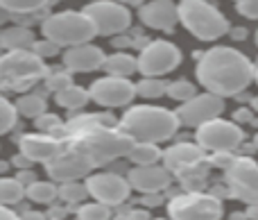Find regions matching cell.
<instances>
[{
    "mask_svg": "<svg viewBox=\"0 0 258 220\" xmlns=\"http://www.w3.org/2000/svg\"><path fill=\"white\" fill-rule=\"evenodd\" d=\"M45 73H48V68L34 50H12L0 59L3 82L14 89H25L34 80L43 77Z\"/></svg>",
    "mask_w": 258,
    "mask_h": 220,
    "instance_id": "8992f818",
    "label": "cell"
},
{
    "mask_svg": "<svg viewBox=\"0 0 258 220\" xmlns=\"http://www.w3.org/2000/svg\"><path fill=\"white\" fill-rule=\"evenodd\" d=\"M89 3H98V0H89Z\"/></svg>",
    "mask_w": 258,
    "mask_h": 220,
    "instance_id": "681fc988",
    "label": "cell"
},
{
    "mask_svg": "<svg viewBox=\"0 0 258 220\" xmlns=\"http://www.w3.org/2000/svg\"><path fill=\"white\" fill-rule=\"evenodd\" d=\"M138 16L152 30L172 32L179 23V5H174L172 0H150L141 7Z\"/></svg>",
    "mask_w": 258,
    "mask_h": 220,
    "instance_id": "e0dca14e",
    "label": "cell"
},
{
    "mask_svg": "<svg viewBox=\"0 0 258 220\" xmlns=\"http://www.w3.org/2000/svg\"><path fill=\"white\" fill-rule=\"evenodd\" d=\"M0 43H3V48L7 52H12V50H32L36 41L34 34L30 30H25V27H7L3 32V36H0Z\"/></svg>",
    "mask_w": 258,
    "mask_h": 220,
    "instance_id": "7402d4cb",
    "label": "cell"
},
{
    "mask_svg": "<svg viewBox=\"0 0 258 220\" xmlns=\"http://www.w3.org/2000/svg\"><path fill=\"white\" fill-rule=\"evenodd\" d=\"M224 112V100L215 93H200L192 100L181 104L177 112L181 125L188 127H202L211 121H218L220 114Z\"/></svg>",
    "mask_w": 258,
    "mask_h": 220,
    "instance_id": "7c38bea8",
    "label": "cell"
},
{
    "mask_svg": "<svg viewBox=\"0 0 258 220\" xmlns=\"http://www.w3.org/2000/svg\"><path fill=\"white\" fill-rule=\"evenodd\" d=\"M27 195V189H23V184L16 177H3L0 182V200H3V207H12V204L21 202Z\"/></svg>",
    "mask_w": 258,
    "mask_h": 220,
    "instance_id": "d4e9b609",
    "label": "cell"
},
{
    "mask_svg": "<svg viewBox=\"0 0 258 220\" xmlns=\"http://www.w3.org/2000/svg\"><path fill=\"white\" fill-rule=\"evenodd\" d=\"M45 100L41 98V95H36V93H25V95H21V98L16 100V109H18V114H23V116H27V118H41L45 114Z\"/></svg>",
    "mask_w": 258,
    "mask_h": 220,
    "instance_id": "484cf974",
    "label": "cell"
},
{
    "mask_svg": "<svg viewBox=\"0 0 258 220\" xmlns=\"http://www.w3.org/2000/svg\"><path fill=\"white\" fill-rule=\"evenodd\" d=\"M91 168H95V166L86 154H82L75 148H68L57 159H52L48 163V175L54 182L66 184V182H80L82 177L91 175Z\"/></svg>",
    "mask_w": 258,
    "mask_h": 220,
    "instance_id": "5bb4252c",
    "label": "cell"
},
{
    "mask_svg": "<svg viewBox=\"0 0 258 220\" xmlns=\"http://www.w3.org/2000/svg\"><path fill=\"white\" fill-rule=\"evenodd\" d=\"M80 220H111V209L104 202H86L77 211Z\"/></svg>",
    "mask_w": 258,
    "mask_h": 220,
    "instance_id": "f1b7e54d",
    "label": "cell"
},
{
    "mask_svg": "<svg viewBox=\"0 0 258 220\" xmlns=\"http://www.w3.org/2000/svg\"><path fill=\"white\" fill-rule=\"evenodd\" d=\"M48 3H52V0H0L3 9H7V12H14V14L36 12V9L45 7Z\"/></svg>",
    "mask_w": 258,
    "mask_h": 220,
    "instance_id": "4dcf8cb0",
    "label": "cell"
},
{
    "mask_svg": "<svg viewBox=\"0 0 258 220\" xmlns=\"http://www.w3.org/2000/svg\"><path fill=\"white\" fill-rule=\"evenodd\" d=\"M134 143H136V141H134L132 136H127L125 132H111V130H107V127L89 125L82 130V134L77 136L71 148L86 154V157L93 161V166H102V163L122 157V154L127 157Z\"/></svg>",
    "mask_w": 258,
    "mask_h": 220,
    "instance_id": "3957f363",
    "label": "cell"
},
{
    "mask_svg": "<svg viewBox=\"0 0 258 220\" xmlns=\"http://www.w3.org/2000/svg\"><path fill=\"white\" fill-rule=\"evenodd\" d=\"M181 64V52L170 41H152L138 54V73L143 77H159Z\"/></svg>",
    "mask_w": 258,
    "mask_h": 220,
    "instance_id": "ba28073f",
    "label": "cell"
},
{
    "mask_svg": "<svg viewBox=\"0 0 258 220\" xmlns=\"http://www.w3.org/2000/svg\"><path fill=\"white\" fill-rule=\"evenodd\" d=\"M16 180H18V182H21V184H23V186H32V184H34V182H39V180H36V177H34V175H32V173H30V171H18Z\"/></svg>",
    "mask_w": 258,
    "mask_h": 220,
    "instance_id": "ab89813d",
    "label": "cell"
},
{
    "mask_svg": "<svg viewBox=\"0 0 258 220\" xmlns=\"http://www.w3.org/2000/svg\"><path fill=\"white\" fill-rule=\"evenodd\" d=\"M132 189L147 193H161L172 184V171L165 166H134L127 175Z\"/></svg>",
    "mask_w": 258,
    "mask_h": 220,
    "instance_id": "2e32d148",
    "label": "cell"
},
{
    "mask_svg": "<svg viewBox=\"0 0 258 220\" xmlns=\"http://www.w3.org/2000/svg\"><path fill=\"white\" fill-rule=\"evenodd\" d=\"M116 3H122V5H141L145 0H116Z\"/></svg>",
    "mask_w": 258,
    "mask_h": 220,
    "instance_id": "7bdbcfd3",
    "label": "cell"
},
{
    "mask_svg": "<svg viewBox=\"0 0 258 220\" xmlns=\"http://www.w3.org/2000/svg\"><path fill=\"white\" fill-rule=\"evenodd\" d=\"M136 84H132L125 77H100L91 86V100L100 107H125L134 100Z\"/></svg>",
    "mask_w": 258,
    "mask_h": 220,
    "instance_id": "4fadbf2b",
    "label": "cell"
},
{
    "mask_svg": "<svg viewBox=\"0 0 258 220\" xmlns=\"http://www.w3.org/2000/svg\"><path fill=\"white\" fill-rule=\"evenodd\" d=\"M161 202H163V200H161V193H147V195H143V204H145V207H159Z\"/></svg>",
    "mask_w": 258,
    "mask_h": 220,
    "instance_id": "60d3db41",
    "label": "cell"
},
{
    "mask_svg": "<svg viewBox=\"0 0 258 220\" xmlns=\"http://www.w3.org/2000/svg\"><path fill=\"white\" fill-rule=\"evenodd\" d=\"M45 86H48L50 91H54V93H61V91L73 86V77H71V73H52V75H48V80H45Z\"/></svg>",
    "mask_w": 258,
    "mask_h": 220,
    "instance_id": "836d02e7",
    "label": "cell"
},
{
    "mask_svg": "<svg viewBox=\"0 0 258 220\" xmlns=\"http://www.w3.org/2000/svg\"><path fill=\"white\" fill-rule=\"evenodd\" d=\"M86 195H91L86 182L84 184H80V182H66V184H61V189H59V198H63L66 202H82Z\"/></svg>",
    "mask_w": 258,
    "mask_h": 220,
    "instance_id": "1f68e13d",
    "label": "cell"
},
{
    "mask_svg": "<svg viewBox=\"0 0 258 220\" xmlns=\"http://www.w3.org/2000/svg\"><path fill=\"white\" fill-rule=\"evenodd\" d=\"M231 36L233 39H236V36L240 39V36H245V30H231Z\"/></svg>",
    "mask_w": 258,
    "mask_h": 220,
    "instance_id": "f6af8a7d",
    "label": "cell"
},
{
    "mask_svg": "<svg viewBox=\"0 0 258 220\" xmlns=\"http://www.w3.org/2000/svg\"><path fill=\"white\" fill-rule=\"evenodd\" d=\"M12 163L18 168V171H27V168H30L34 161H32L30 157H25V154L21 152V154H14V157H12Z\"/></svg>",
    "mask_w": 258,
    "mask_h": 220,
    "instance_id": "f35d334b",
    "label": "cell"
},
{
    "mask_svg": "<svg viewBox=\"0 0 258 220\" xmlns=\"http://www.w3.org/2000/svg\"><path fill=\"white\" fill-rule=\"evenodd\" d=\"M227 186L229 193L240 202L258 204V163L247 157L236 159V163L227 171Z\"/></svg>",
    "mask_w": 258,
    "mask_h": 220,
    "instance_id": "8fae6325",
    "label": "cell"
},
{
    "mask_svg": "<svg viewBox=\"0 0 258 220\" xmlns=\"http://www.w3.org/2000/svg\"><path fill=\"white\" fill-rule=\"evenodd\" d=\"M179 116L170 109L152 107V104H138L125 112L120 127L127 136L143 143H161L174 136L179 127Z\"/></svg>",
    "mask_w": 258,
    "mask_h": 220,
    "instance_id": "7a4b0ae2",
    "label": "cell"
},
{
    "mask_svg": "<svg viewBox=\"0 0 258 220\" xmlns=\"http://www.w3.org/2000/svg\"><path fill=\"white\" fill-rule=\"evenodd\" d=\"M0 220H21V218H18L9 207H3V211H0Z\"/></svg>",
    "mask_w": 258,
    "mask_h": 220,
    "instance_id": "b9f144b4",
    "label": "cell"
},
{
    "mask_svg": "<svg viewBox=\"0 0 258 220\" xmlns=\"http://www.w3.org/2000/svg\"><path fill=\"white\" fill-rule=\"evenodd\" d=\"M179 21L200 41H215L227 32H231L224 14L218 12L206 0H181L179 3Z\"/></svg>",
    "mask_w": 258,
    "mask_h": 220,
    "instance_id": "5b68a950",
    "label": "cell"
},
{
    "mask_svg": "<svg viewBox=\"0 0 258 220\" xmlns=\"http://www.w3.org/2000/svg\"><path fill=\"white\" fill-rule=\"evenodd\" d=\"M256 82H258V71H256Z\"/></svg>",
    "mask_w": 258,
    "mask_h": 220,
    "instance_id": "f907efd6",
    "label": "cell"
},
{
    "mask_svg": "<svg viewBox=\"0 0 258 220\" xmlns=\"http://www.w3.org/2000/svg\"><path fill=\"white\" fill-rule=\"evenodd\" d=\"M251 107H254V109H256V112H258V95H256V98H254V100H251Z\"/></svg>",
    "mask_w": 258,
    "mask_h": 220,
    "instance_id": "bcb514c9",
    "label": "cell"
},
{
    "mask_svg": "<svg viewBox=\"0 0 258 220\" xmlns=\"http://www.w3.org/2000/svg\"><path fill=\"white\" fill-rule=\"evenodd\" d=\"M168 95L172 100H177V102H188V100H192L195 95H200L197 93V89H195V84H190L188 80H174V82H170V86H168Z\"/></svg>",
    "mask_w": 258,
    "mask_h": 220,
    "instance_id": "f546056e",
    "label": "cell"
},
{
    "mask_svg": "<svg viewBox=\"0 0 258 220\" xmlns=\"http://www.w3.org/2000/svg\"><path fill=\"white\" fill-rule=\"evenodd\" d=\"M254 143H256V148H258V134H256V139H254Z\"/></svg>",
    "mask_w": 258,
    "mask_h": 220,
    "instance_id": "7dc6e473",
    "label": "cell"
},
{
    "mask_svg": "<svg viewBox=\"0 0 258 220\" xmlns=\"http://www.w3.org/2000/svg\"><path fill=\"white\" fill-rule=\"evenodd\" d=\"M197 80L209 93L220 98L245 91L254 80V66L233 48H211L197 62Z\"/></svg>",
    "mask_w": 258,
    "mask_h": 220,
    "instance_id": "6da1fadb",
    "label": "cell"
},
{
    "mask_svg": "<svg viewBox=\"0 0 258 220\" xmlns=\"http://www.w3.org/2000/svg\"><path fill=\"white\" fill-rule=\"evenodd\" d=\"M57 195H59V189L54 184H50V182H34L32 186H27V198L32 202L50 204Z\"/></svg>",
    "mask_w": 258,
    "mask_h": 220,
    "instance_id": "83f0119b",
    "label": "cell"
},
{
    "mask_svg": "<svg viewBox=\"0 0 258 220\" xmlns=\"http://www.w3.org/2000/svg\"><path fill=\"white\" fill-rule=\"evenodd\" d=\"M104 71L111 77H125V80H129V75H134L138 71V57H132L129 52H113L104 62Z\"/></svg>",
    "mask_w": 258,
    "mask_h": 220,
    "instance_id": "44dd1931",
    "label": "cell"
},
{
    "mask_svg": "<svg viewBox=\"0 0 258 220\" xmlns=\"http://www.w3.org/2000/svg\"><path fill=\"white\" fill-rule=\"evenodd\" d=\"M16 121H18L16 104L9 102L7 98H3V102H0V132H3V134H7V132L16 125Z\"/></svg>",
    "mask_w": 258,
    "mask_h": 220,
    "instance_id": "d6a6232c",
    "label": "cell"
},
{
    "mask_svg": "<svg viewBox=\"0 0 258 220\" xmlns=\"http://www.w3.org/2000/svg\"><path fill=\"white\" fill-rule=\"evenodd\" d=\"M204 159V148L200 143H174L163 152V163L172 173H183L192 166H200Z\"/></svg>",
    "mask_w": 258,
    "mask_h": 220,
    "instance_id": "ffe728a7",
    "label": "cell"
},
{
    "mask_svg": "<svg viewBox=\"0 0 258 220\" xmlns=\"http://www.w3.org/2000/svg\"><path fill=\"white\" fill-rule=\"evenodd\" d=\"M211 163L218 168H231L233 163H236V159H233L231 152H213V157H211Z\"/></svg>",
    "mask_w": 258,
    "mask_h": 220,
    "instance_id": "d590c367",
    "label": "cell"
},
{
    "mask_svg": "<svg viewBox=\"0 0 258 220\" xmlns=\"http://www.w3.org/2000/svg\"><path fill=\"white\" fill-rule=\"evenodd\" d=\"M238 14L245 18H258V0H247L238 5Z\"/></svg>",
    "mask_w": 258,
    "mask_h": 220,
    "instance_id": "8d00e7d4",
    "label": "cell"
},
{
    "mask_svg": "<svg viewBox=\"0 0 258 220\" xmlns=\"http://www.w3.org/2000/svg\"><path fill=\"white\" fill-rule=\"evenodd\" d=\"M25 220H43V216H41V213H27Z\"/></svg>",
    "mask_w": 258,
    "mask_h": 220,
    "instance_id": "ee69618b",
    "label": "cell"
},
{
    "mask_svg": "<svg viewBox=\"0 0 258 220\" xmlns=\"http://www.w3.org/2000/svg\"><path fill=\"white\" fill-rule=\"evenodd\" d=\"M45 39L54 41L59 48H75L82 43H91V39L98 36L93 21L84 12H59L52 14L41 25Z\"/></svg>",
    "mask_w": 258,
    "mask_h": 220,
    "instance_id": "277c9868",
    "label": "cell"
},
{
    "mask_svg": "<svg viewBox=\"0 0 258 220\" xmlns=\"http://www.w3.org/2000/svg\"><path fill=\"white\" fill-rule=\"evenodd\" d=\"M84 14L93 21L98 34L111 36L120 34L132 25V14L122 3H111V0H98V3H89L84 7Z\"/></svg>",
    "mask_w": 258,
    "mask_h": 220,
    "instance_id": "9c48e42d",
    "label": "cell"
},
{
    "mask_svg": "<svg viewBox=\"0 0 258 220\" xmlns=\"http://www.w3.org/2000/svg\"><path fill=\"white\" fill-rule=\"evenodd\" d=\"M168 82L161 80V77H143L136 84V93L143 98H161V95H168Z\"/></svg>",
    "mask_w": 258,
    "mask_h": 220,
    "instance_id": "4316f807",
    "label": "cell"
},
{
    "mask_svg": "<svg viewBox=\"0 0 258 220\" xmlns=\"http://www.w3.org/2000/svg\"><path fill=\"white\" fill-rule=\"evenodd\" d=\"M127 159L136 166H156L159 159H163V150L156 143H143V141H136L129 150Z\"/></svg>",
    "mask_w": 258,
    "mask_h": 220,
    "instance_id": "603a6c76",
    "label": "cell"
},
{
    "mask_svg": "<svg viewBox=\"0 0 258 220\" xmlns=\"http://www.w3.org/2000/svg\"><path fill=\"white\" fill-rule=\"evenodd\" d=\"M168 213L172 220H220L222 202L206 193H183L170 200Z\"/></svg>",
    "mask_w": 258,
    "mask_h": 220,
    "instance_id": "52a82bcc",
    "label": "cell"
},
{
    "mask_svg": "<svg viewBox=\"0 0 258 220\" xmlns=\"http://www.w3.org/2000/svg\"><path fill=\"white\" fill-rule=\"evenodd\" d=\"M236 3H238V5H240V3H247V0H236Z\"/></svg>",
    "mask_w": 258,
    "mask_h": 220,
    "instance_id": "c3c4849f",
    "label": "cell"
},
{
    "mask_svg": "<svg viewBox=\"0 0 258 220\" xmlns=\"http://www.w3.org/2000/svg\"><path fill=\"white\" fill-rule=\"evenodd\" d=\"M54 100H57L59 107L73 109V112H75V109L86 107V102L91 100V91H86V89H82V86L73 84L71 89H66V91H61V93L54 95Z\"/></svg>",
    "mask_w": 258,
    "mask_h": 220,
    "instance_id": "cb8c5ba5",
    "label": "cell"
},
{
    "mask_svg": "<svg viewBox=\"0 0 258 220\" xmlns=\"http://www.w3.org/2000/svg\"><path fill=\"white\" fill-rule=\"evenodd\" d=\"M195 136H197V143L204 150H211V152H231V150L238 148V145L242 143V139H245L242 130L236 123L222 121V118L197 127Z\"/></svg>",
    "mask_w": 258,
    "mask_h": 220,
    "instance_id": "30bf717a",
    "label": "cell"
},
{
    "mask_svg": "<svg viewBox=\"0 0 258 220\" xmlns=\"http://www.w3.org/2000/svg\"><path fill=\"white\" fill-rule=\"evenodd\" d=\"M86 186H89V193L93 195L98 202H104V204H109V207L125 202V200L129 198V191H132L129 180L116 175V173H98V175H89Z\"/></svg>",
    "mask_w": 258,
    "mask_h": 220,
    "instance_id": "9a60e30c",
    "label": "cell"
},
{
    "mask_svg": "<svg viewBox=\"0 0 258 220\" xmlns=\"http://www.w3.org/2000/svg\"><path fill=\"white\" fill-rule=\"evenodd\" d=\"M63 143L52 136H41V134H25L21 139V152L30 157L32 161H43L50 163L63 152Z\"/></svg>",
    "mask_w": 258,
    "mask_h": 220,
    "instance_id": "d6986e66",
    "label": "cell"
},
{
    "mask_svg": "<svg viewBox=\"0 0 258 220\" xmlns=\"http://www.w3.org/2000/svg\"><path fill=\"white\" fill-rule=\"evenodd\" d=\"M104 57L102 48L93 43H82L75 45V48H68L63 52V66H66L68 73H91L98 71V68H104Z\"/></svg>",
    "mask_w": 258,
    "mask_h": 220,
    "instance_id": "ac0fdd59",
    "label": "cell"
},
{
    "mask_svg": "<svg viewBox=\"0 0 258 220\" xmlns=\"http://www.w3.org/2000/svg\"><path fill=\"white\" fill-rule=\"evenodd\" d=\"M36 127L54 134V127H59V121H57V116H48V114H43L41 118H36Z\"/></svg>",
    "mask_w": 258,
    "mask_h": 220,
    "instance_id": "74e56055",
    "label": "cell"
},
{
    "mask_svg": "<svg viewBox=\"0 0 258 220\" xmlns=\"http://www.w3.org/2000/svg\"><path fill=\"white\" fill-rule=\"evenodd\" d=\"M32 50H34V52L43 59V57H54V54H57V50H59V45L54 43V41H50V39H41V41H36Z\"/></svg>",
    "mask_w": 258,
    "mask_h": 220,
    "instance_id": "e575fe53",
    "label": "cell"
}]
</instances>
